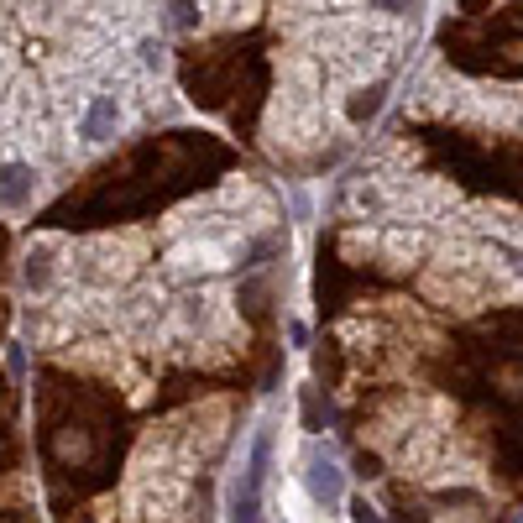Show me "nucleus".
I'll use <instances>...</instances> for the list:
<instances>
[{
  "label": "nucleus",
  "mask_w": 523,
  "mask_h": 523,
  "mask_svg": "<svg viewBox=\"0 0 523 523\" xmlns=\"http://www.w3.org/2000/svg\"><path fill=\"white\" fill-rule=\"evenodd\" d=\"M356 523H382V518H377L372 503H356Z\"/></svg>",
  "instance_id": "8"
},
{
  "label": "nucleus",
  "mask_w": 523,
  "mask_h": 523,
  "mask_svg": "<svg viewBox=\"0 0 523 523\" xmlns=\"http://www.w3.org/2000/svg\"><path fill=\"white\" fill-rule=\"evenodd\" d=\"M304 487H309V503L335 513L340 503H346V476H340V461L330 445H314L309 461H304Z\"/></svg>",
  "instance_id": "4"
},
{
  "label": "nucleus",
  "mask_w": 523,
  "mask_h": 523,
  "mask_svg": "<svg viewBox=\"0 0 523 523\" xmlns=\"http://www.w3.org/2000/svg\"><path fill=\"white\" fill-rule=\"evenodd\" d=\"M42 194V168L32 157H0V210H32Z\"/></svg>",
  "instance_id": "5"
},
{
  "label": "nucleus",
  "mask_w": 523,
  "mask_h": 523,
  "mask_svg": "<svg viewBox=\"0 0 523 523\" xmlns=\"http://www.w3.org/2000/svg\"><path fill=\"white\" fill-rule=\"evenodd\" d=\"M267 476H272V424H257V435L231 476V523H262Z\"/></svg>",
  "instance_id": "1"
},
{
  "label": "nucleus",
  "mask_w": 523,
  "mask_h": 523,
  "mask_svg": "<svg viewBox=\"0 0 523 523\" xmlns=\"http://www.w3.org/2000/svg\"><path fill=\"white\" fill-rule=\"evenodd\" d=\"M68 252L63 236H37L27 246V257H21V283H27L37 299H53L58 293V278H68V262H58Z\"/></svg>",
  "instance_id": "3"
},
{
  "label": "nucleus",
  "mask_w": 523,
  "mask_h": 523,
  "mask_svg": "<svg viewBox=\"0 0 523 523\" xmlns=\"http://www.w3.org/2000/svg\"><path fill=\"white\" fill-rule=\"evenodd\" d=\"M136 53H142V68H147V74H163V68H168V48H163L157 37H142V42H136Z\"/></svg>",
  "instance_id": "6"
},
{
  "label": "nucleus",
  "mask_w": 523,
  "mask_h": 523,
  "mask_svg": "<svg viewBox=\"0 0 523 523\" xmlns=\"http://www.w3.org/2000/svg\"><path fill=\"white\" fill-rule=\"evenodd\" d=\"M121 126H126V95H116V89H89V100H84L79 121H74L79 142L84 147H105V142L121 136Z\"/></svg>",
  "instance_id": "2"
},
{
  "label": "nucleus",
  "mask_w": 523,
  "mask_h": 523,
  "mask_svg": "<svg viewBox=\"0 0 523 523\" xmlns=\"http://www.w3.org/2000/svg\"><path fill=\"white\" fill-rule=\"evenodd\" d=\"M16 84V58H11V48L0 42V89H11Z\"/></svg>",
  "instance_id": "7"
}]
</instances>
